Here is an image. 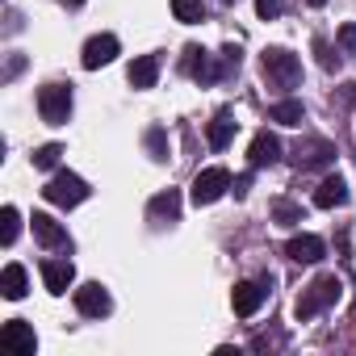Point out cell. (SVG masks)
I'll list each match as a JSON object with an SVG mask.
<instances>
[{
    "label": "cell",
    "instance_id": "6da1fadb",
    "mask_svg": "<svg viewBox=\"0 0 356 356\" xmlns=\"http://www.w3.org/2000/svg\"><path fill=\"white\" fill-rule=\"evenodd\" d=\"M260 72H264L268 88H281V92H289V88L302 84V59L293 51H285V47H268L260 55Z\"/></svg>",
    "mask_w": 356,
    "mask_h": 356
},
{
    "label": "cell",
    "instance_id": "7a4b0ae2",
    "mask_svg": "<svg viewBox=\"0 0 356 356\" xmlns=\"http://www.w3.org/2000/svg\"><path fill=\"white\" fill-rule=\"evenodd\" d=\"M339 293H343V285H339V277L335 273H327V277H318L302 298H298V306H293V314H298V323H306V318H314L318 310H327V306H335L339 302Z\"/></svg>",
    "mask_w": 356,
    "mask_h": 356
},
{
    "label": "cell",
    "instance_id": "3957f363",
    "mask_svg": "<svg viewBox=\"0 0 356 356\" xmlns=\"http://www.w3.org/2000/svg\"><path fill=\"white\" fill-rule=\"evenodd\" d=\"M88 185L80 181L76 172H55L51 181H47V189H42V197L51 202V206H59V210H72V206H80V202H88Z\"/></svg>",
    "mask_w": 356,
    "mask_h": 356
},
{
    "label": "cell",
    "instance_id": "277c9868",
    "mask_svg": "<svg viewBox=\"0 0 356 356\" xmlns=\"http://www.w3.org/2000/svg\"><path fill=\"white\" fill-rule=\"evenodd\" d=\"M38 113L47 126H63L72 118V84H42L38 88Z\"/></svg>",
    "mask_w": 356,
    "mask_h": 356
},
{
    "label": "cell",
    "instance_id": "5b68a950",
    "mask_svg": "<svg viewBox=\"0 0 356 356\" xmlns=\"http://www.w3.org/2000/svg\"><path fill=\"white\" fill-rule=\"evenodd\" d=\"M227 189H231V172L227 168H202L193 176V202L197 206H214Z\"/></svg>",
    "mask_w": 356,
    "mask_h": 356
},
{
    "label": "cell",
    "instance_id": "8992f818",
    "mask_svg": "<svg viewBox=\"0 0 356 356\" xmlns=\"http://www.w3.org/2000/svg\"><path fill=\"white\" fill-rule=\"evenodd\" d=\"M0 348H9L13 356H34L38 352V335L26 318H9L5 327H0Z\"/></svg>",
    "mask_w": 356,
    "mask_h": 356
},
{
    "label": "cell",
    "instance_id": "52a82bcc",
    "mask_svg": "<svg viewBox=\"0 0 356 356\" xmlns=\"http://www.w3.org/2000/svg\"><path fill=\"white\" fill-rule=\"evenodd\" d=\"M268 285H273V281H239V285H235V293H231V306H235V314H239V318H252V314L264 306V298H268Z\"/></svg>",
    "mask_w": 356,
    "mask_h": 356
},
{
    "label": "cell",
    "instance_id": "ba28073f",
    "mask_svg": "<svg viewBox=\"0 0 356 356\" xmlns=\"http://www.w3.org/2000/svg\"><path fill=\"white\" fill-rule=\"evenodd\" d=\"M76 310H80L84 318H101V314H109V310H113L109 289H105V285H97V281L80 285V289H76Z\"/></svg>",
    "mask_w": 356,
    "mask_h": 356
},
{
    "label": "cell",
    "instance_id": "9c48e42d",
    "mask_svg": "<svg viewBox=\"0 0 356 356\" xmlns=\"http://www.w3.org/2000/svg\"><path fill=\"white\" fill-rule=\"evenodd\" d=\"M118 38L113 34H97V38H88L84 42V55H80V63L88 67V72H97V67H105V63H113L118 59Z\"/></svg>",
    "mask_w": 356,
    "mask_h": 356
},
{
    "label": "cell",
    "instance_id": "30bf717a",
    "mask_svg": "<svg viewBox=\"0 0 356 356\" xmlns=\"http://www.w3.org/2000/svg\"><path fill=\"white\" fill-rule=\"evenodd\" d=\"M335 159V147L327 143V138H302L298 147H293V163L298 168H323V163H331Z\"/></svg>",
    "mask_w": 356,
    "mask_h": 356
},
{
    "label": "cell",
    "instance_id": "8fae6325",
    "mask_svg": "<svg viewBox=\"0 0 356 356\" xmlns=\"http://www.w3.org/2000/svg\"><path fill=\"white\" fill-rule=\"evenodd\" d=\"M30 222H34V239H38L42 248H51V252H67V248H72L67 231H63V227H59L51 214H34Z\"/></svg>",
    "mask_w": 356,
    "mask_h": 356
},
{
    "label": "cell",
    "instance_id": "7c38bea8",
    "mask_svg": "<svg viewBox=\"0 0 356 356\" xmlns=\"http://www.w3.org/2000/svg\"><path fill=\"white\" fill-rule=\"evenodd\" d=\"M285 256H289L293 264H318V260L327 256V243H323L318 235H293V239L285 243Z\"/></svg>",
    "mask_w": 356,
    "mask_h": 356
},
{
    "label": "cell",
    "instance_id": "4fadbf2b",
    "mask_svg": "<svg viewBox=\"0 0 356 356\" xmlns=\"http://www.w3.org/2000/svg\"><path fill=\"white\" fill-rule=\"evenodd\" d=\"M277 159H281V138L268 134V130H260V134L252 138V147H248V163H252V168H273Z\"/></svg>",
    "mask_w": 356,
    "mask_h": 356
},
{
    "label": "cell",
    "instance_id": "5bb4252c",
    "mask_svg": "<svg viewBox=\"0 0 356 356\" xmlns=\"http://www.w3.org/2000/svg\"><path fill=\"white\" fill-rule=\"evenodd\" d=\"M72 281H76L72 260H42V285H47L55 298H63V293L72 289Z\"/></svg>",
    "mask_w": 356,
    "mask_h": 356
},
{
    "label": "cell",
    "instance_id": "9a60e30c",
    "mask_svg": "<svg viewBox=\"0 0 356 356\" xmlns=\"http://www.w3.org/2000/svg\"><path fill=\"white\" fill-rule=\"evenodd\" d=\"M126 76H130L134 88H155V80H159V59H155V55H138V59L126 67Z\"/></svg>",
    "mask_w": 356,
    "mask_h": 356
},
{
    "label": "cell",
    "instance_id": "2e32d148",
    "mask_svg": "<svg viewBox=\"0 0 356 356\" xmlns=\"http://www.w3.org/2000/svg\"><path fill=\"white\" fill-rule=\"evenodd\" d=\"M147 214H151L155 222H176V214H181V193H176V189L155 193L151 206H147Z\"/></svg>",
    "mask_w": 356,
    "mask_h": 356
},
{
    "label": "cell",
    "instance_id": "e0dca14e",
    "mask_svg": "<svg viewBox=\"0 0 356 356\" xmlns=\"http://www.w3.org/2000/svg\"><path fill=\"white\" fill-rule=\"evenodd\" d=\"M348 202V185L339 181V176H327V181L314 189V206L318 210H335V206H343Z\"/></svg>",
    "mask_w": 356,
    "mask_h": 356
},
{
    "label": "cell",
    "instance_id": "ac0fdd59",
    "mask_svg": "<svg viewBox=\"0 0 356 356\" xmlns=\"http://www.w3.org/2000/svg\"><path fill=\"white\" fill-rule=\"evenodd\" d=\"M0 293H5L9 302L26 298V268L22 264H5V273H0Z\"/></svg>",
    "mask_w": 356,
    "mask_h": 356
},
{
    "label": "cell",
    "instance_id": "d6986e66",
    "mask_svg": "<svg viewBox=\"0 0 356 356\" xmlns=\"http://www.w3.org/2000/svg\"><path fill=\"white\" fill-rule=\"evenodd\" d=\"M268 118H273V122H281V126H302V118H306V109H302V101H293V97H285V101H277V105L268 109Z\"/></svg>",
    "mask_w": 356,
    "mask_h": 356
},
{
    "label": "cell",
    "instance_id": "ffe728a7",
    "mask_svg": "<svg viewBox=\"0 0 356 356\" xmlns=\"http://www.w3.org/2000/svg\"><path fill=\"white\" fill-rule=\"evenodd\" d=\"M206 138H210V147H214V151H227V147H231V138H235V122H231L227 113H218V118L210 122Z\"/></svg>",
    "mask_w": 356,
    "mask_h": 356
},
{
    "label": "cell",
    "instance_id": "44dd1931",
    "mask_svg": "<svg viewBox=\"0 0 356 356\" xmlns=\"http://www.w3.org/2000/svg\"><path fill=\"white\" fill-rule=\"evenodd\" d=\"M17 231H22V214H17V206H5V210H0V243L13 248Z\"/></svg>",
    "mask_w": 356,
    "mask_h": 356
},
{
    "label": "cell",
    "instance_id": "7402d4cb",
    "mask_svg": "<svg viewBox=\"0 0 356 356\" xmlns=\"http://www.w3.org/2000/svg\"><path fill=\"white\" fill-rule=\"evenodd\" d=\"M172 17L185 26H197L206 17V9H202V0H172Z\"/></svg>",
    "mask_w": 356,
    "mask_h": 356
},
{
    "label": "cell",
    "instance_id": "603a6c76",
    "mask_svg": "<svg viewBox=\"0 0 356 356\" xmlns=\"http://www.w3.org/2000/svg\"><path fill=\"white\" fill-rule=\"evenodd\" d=\"M273 218H277L281 227H293V222H302V206H293V202L281 197V202L273 206Z\"/></svg>",
    "mask_w": 356,
    "mask_h": 356
},
{
    "label": "cell",
    "instance_id": "cb8c5ba5",
    "mask_svg": "<svg viewBox=\"0 0 356 356\" xmlns=\"http://www.w3.org/2000/svg\"><path fill=\"white\" fill-rule=\"evenodd\" d=\"M59 155H63V147H59V143H47V147H38V151H34V168H42V172H47V168H55V163H59Z\"/></svg>",
    "mask_w": 356,
    "mask_h": 356
},
{
    "label": "cell",
    "instance_id": "d4e9b609",
    "mask_svg": "<svg viewBox=\"0 0 356 356\" xmlns=\"http://www.w3.org/2000/svg\"><path fill=\"white\" fill-rule=\"evenodd\" d=\"M314 55H318V63H323L327 72H335V67H339V55L331 51V42H327V38H314Z\"/></svg>",
    "mask_w": 356,
    "mask_h": 356
},
{
    "label": "cell",
    "instance_id": "484cf974",
    "mask_svg": "<svg viewBox=\"0 0 356 356\" xmlns=\"http://www.w3.org/2000/svg\"><path fill=\"white\" fill-rule=\"evenodd\" d=\"M147 147H151V155H155V159H163V155H168V138H163V130H159V126H151V130H147Z\"/></svg>",
    "mask_w": 356,
    "mask_h": 356
},
{
    "label": "cell",
    "instance_id": "4316f807",
    "mask_svg": "<svg viewBox=\"0 0 356 356\" xmlns=\"http://www.w3.org/2000/svg\"><path fill=\"white\" fill-rule=\"evenodd\" d=\"M281 9H285V0H256V13H260L264 22H273Z\"/></svg>",
    "mask_w": 356,
    "mask_h": 356
},
{
    "label": "cell",
    "instance_id": "83f0119b",
    "mask_svg": "<svg viewBox=\"0 0 356 356\" xmlns=\"http://www.w3.org/2000/svg\"><path fill=\"white\" fill-rule=\"evenodd\" d=\"M339 47H343V51H356V22L339 26Z\"/></svg>",
    "mask_w": 356,
    "mask_h": 356
},
{
    "label": "cell",
    "instance_id": "f1b7e54d",
    "mask_svg": "<svg viewBox=\"0 0 356 356\" xmlns=\"http://www.w3.org/2000/svg\"><path fill=\"white\" fill-rule=\"evenodd\" d=\"M248 189H252V172H243L239 181H231V193L235 197H248Z\"/></svg>",
    "mask_w": 356,
    "mask_h": 356
},
{
    "label": "cell",
    "instance_id": "f546056e",
    "mask_svg": "<svg viewBox=\"0 0 356 356\" xmlns=\"http://www.w3.org/2000/svg\"><path fill=\"white\" fill-rule=\"evenodd\" d=\"M306 5H314V9H323V5H327V0H306Z\"/></svg>",
    "mask_w": 356,
    "mask_h": 356
},
{
    "label": "cell",
    "instance_id": "4dcf8cb0",
    "mask_svg": "<svg viewBox=\"0 0 356 356\" xmlns=\"http://www.w3.org/2000/svg\"><path fill=\"white\" fill-rule=\"evenodd\" d=\"M63 5H72V9H76V5H84V0H63Z\"/></svg>",
    "mask_w": 356,
    "mask_h": 356
},
{
    "label": "cell",
    "instance_id": "1f68e13d",
    "mask_svg": "<svg viewBox=\"0 0 356 356\" xmlns=\"http://www.w3.org/2000/svg\"><path fill=\"white\" fill-rule=\"evenodd\" d=\"M227 5H231V0H227Z\"/></svg>",
    "mask_w": 356,
    "mask_h": 356
}]
</instances>
